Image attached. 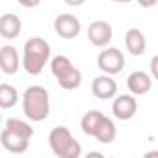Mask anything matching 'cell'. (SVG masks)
Here are the masks:
<instances>
[{"mask_svg":"<svg viewBox=\"0 0 158 158\" xmlns=\"http://www.w3.org/2000/svg\"><path fill=\"white\" fill-rule=\"evenodd\" d=\"M23 112L24 115L34 121L41 123L50 114V95L48 89L43 86H30L23 93Z\"/></svg>","mask_w":158,"mask_h":158,"instance_id":"6da1fadb","label":"cell"},{"mask_svg":"<svg viewBox=\"0 0 158 158\" xmlns=\"http://www.w3.org/2000/svg\"><path fill=\"white\" fill-rule=\"evenodd\" d=\"M48 61H50V45L43 37H30L23 48V69L28 74L37 76L41 74V71Z\"/></svg>","mask_w":158,"mask_h":158,"instance_id":"7a4b0ae2","label":"cell"},{"mask_svg":"<svg viewBox=\"0 0 158 158\" xmlns=\"http://www.w3.org/2000/svg\"><path fill=\"white\" fill-rule=\"evenodd\" d=\"M50 71L54 74V78L58 80L60 88L65 89V91H73V89H78L82 84V73L78 71L73 61L63 56V54H58L50 60Z\"/></svg>","mask_w":158,"mask_h":158,"instance_id":"3957f363","label":"cell"},{"mask_svg":"<svg viewBox=\"0 0 158 158\" xmlns=\"http://www.w3.org/2000/svg\"><path fill=\"white\" fill-rule=\"evenodd\" d=\"M48 145L58 158H78L82 154L80 143L67 127H54L48 134Z\"/></svg>","mask_w":158,"mask_h":158,"instance_id":"277c9868","label":"cell"},{"mask_svg":"<svg viewBox=\"0 0 158 158\" xmlns=\"http://www.w3.org/2000/svg\"><path fill=\"white\" fill-rule=\"evenodd\" d=\"M125 63H127L125 54L115 47H104L97 56V65L104 74H112V76L119 74L125 69Z\"/></svg>","mask_w":158,"mask_h":158,"instance_id":"5b68a950","label":"cell"},{"mask_svg":"<svg viewBox=\"0 0 158 158\" xmlns=\"http://www.w3.org/2000/svg\"><path fill=\"white\" fill-rule=\"evenodd\" d=\"M54 32L63 39H74L82 32L80 19L74 17L73 13H60L54 19Z\"/></svg>","mask_w":158,"mask_h":158,"instance_id":"8992f818","label":"cell"},{"mask_svg":"<svg viewBox=\"0 0 158 158\" xmlns=\"http://www.w3.org/2000/svg\"><path fill=\"white\" fill-rule=\"evenodd\" d=\"M136 95H115L114 102H112V114L115 119L119 121H128L136 115L138 112V99H134Z\"/></svg>","mask_w":158,"mask_h":158,"instance_id":"52a82bcc","label":"cell"},{"mask_svg":"<svg viewBox=\"0 0 158 158\" xmlns=\"http://www.w3.org/2000/svg\"><path fill=\"white\" fill-rule=\"evenodd\" d=\"M112 37H114V30L106 21H93L88 28V39L93 47L104 48L112 43Z\"/></svg>","mask_w":158,"mask_h":158,"instance_id":"ba28073f","label":"cell"},{"mask_svg":"<svg viewBox=\"0 0 158 158\" xmlns=\"http://www.w3.org/2000/svg\"><path fill=\"white\" fill-rule=\"evenodd\" d=\"M91 93L93 97L101 99V101H108V99H114L117 95V82L114 80L112 74H99L93 78L91 82Z\"/></svg>","mask_w":158,"mask_h":158,"instance_id":"9c48e42d","label":"cell"},{"mask_svg":"<svg viewBox=\"0 0 158 158\" xmlns=\"http://www.w3.org/2000/svg\"><path fill=\"white\" fill-rule=\"evenodd\" d=\"M23 65V56L17 52L15 47L4 45L0 47V67L4 74H17V71Z\"/></svg>","mask_w":158,"mask_h":158,"instance_id":"30bf717a","label":"cell"},{"mask_svg":"<svg viewBox=\"0 0 158 158\" xmlns=\"http://www.w3.org/2000/svg\"><path fill=\"white\" fill-rule=\"evenodd\" d=\"M0 143H2V147H4L6 151H10V152H13V154H23V152L28 151L30 139H28V138H23V136L15 134V132L8 130V128L4 127L2 134H0Z\"/></svg>","mask_w":158,"mask_h":158,"instance_id":"8fae6325","label":"cell"},{"mask_svg":"<svg viewBox=\"0 0 158 158\" xmlns=\"http://www.w3.org/2000/svg\"><path fill=\"white\" fill-rule=\"evenodd\" d=\"M127 88L132 95H145L152 89V76L143 71H134L127 78Z\"/></svg>","mask_w":158,"mask_h":158,"instance_id":"7c38bea8","label":"cell"},{"mask_svg":"<svg viewBox=\"0 0 158 158\" xmlns=\"http://www.w3.org/2000/svg\"><path fill=\"white\" fill-rule=\"evenodd\" d=\"M23 32V21L15 13H4L0 15V35L4 39H15Z\"/></svg>","mask_w":158,"mask_h":158,"instance_id":"4fadbf2b","label":"cell"},{"mask_svg":"<svg viewBox=\"0 0 158 158\" xmlns=\"http://www.w3.org/2000/svg\"><path fill=\"white\" fill-rule=\"evenodd\" d=\"M125 47L128 50V54L132 56H141L147 50V39L145 34L139 28H130L125 34Z\"/></svg>","mask_w":158,"mask_h":158,"instance_id":"5bb4252c","label":"cell"},{"mask_svg":"<svg viewBox=\"0 0 158 158\" xmlns=\"http://www.w3.org/2000/svg\"><path fill=\"white\" fill-rule=\"evenodd\" d=\"M104 117H106V115H104L101 110H89V112H86V114L82 115V119H80V128H82V132H84L86 136L95 138V134L99 132V128H101Z\"/></svg>","mask_w":158,"mask_h":158,"instance_id":"9a60e30c","label":"cell"},{"mask_svg":"<svg viewBox=\"0 0 158 158\" xmlns=\"http://www.w3.org/2000/svg\"><path fill=\"white\" fill-rule=\"evenodd\" d=\"M115 138H117V127H115L114 119L104 117V121H102L99 132L95 134V139H97L99 143H112Z\"/></svg>","mask_w":158,"mask_h":158,"instance_id":"2e32d148","label":"cell"},{"mask_svg":"<svg viewBox=\"0 0 158 158\" xmlns=\"http://www.w3.org/2000/svg\"><path fill=\"white\" fill-rule=\"evenodd\" d=\"M6 128L11 130V132H15V134H19V136H23V138H28V139L34 138V128H32V125L26 123V121H23V119L10 117V119L6 121Z\"/></svg>","mask_w":158,"mask_h":158,"instance_id":"e0dca14e","label":"cell"},{"mask_svg":"<svg viewBox=\"0 0 158 158\" xmlns=\"http://www.w3.org/2000/svg\"><path fill=\"white\" fill-rule=\"evenodd\" d=\"M17 101H19V93H17V89L13 86H10V84L0 86V108L8 110V108L15 106Z\"/></svg>","mask_w":158,"mask_h":158,"instance_id":"ac0fdd59","label":"cell"},{"mask_svg":"<svg viewBox=\"0 0 158 158\" xmlns=\"http://www.w3.org/2000/svg\"><path fill=\"white\" fill-rule=\"evenodd\" d=\"M149 71H151V76L154 78V80H158V54L151 58V67H149Z\"/></svg>","mask_w":158,"mask_h":158,"instance_id":"d6986e66","label":"cell"},{"mask_svg":"<svg viewBox=\"0 0 158 158\" xmlns=\"http://www.w3.org/2000/svg\"><path fill=\"white\" fill-rule=\"evenodd\" d=\"M17 2L23 6V8H35L41 4V0H17Z\"/></svg>","mask_w":158,"mask_h":158,"instance_id":"ffe728a7","label":"cell"},{"mask_svg":"<svg viewBox=\"0 0 158 158\" xmlns=\"http://www.w3.org/2000/svg\"><path fill=\"white\" fill-rule=\"evenodd\" d=\"M138 4H139L141 8H152V6L158 4V0H138Z\"/></svg>","mask_w":158,"mask_h":158,"instance_id":"44dd1931","label":"cell"},{"mask_svg":"<svg viewBox=\"0 0 158 158\" xmlns=\"http://www.w3.org/2000/svg\"><path fill=\"white\" fill-rule=\"evenodd\" d=\"M63 2L67 4V6H73V8H78V6H82L86 0H63Z\"/></svg>","mask_w":158,"mask_h":158,"instance_id":"7402d4cb","label":"cell"},{"mask_svg":"<svg viewBox=\"0 0 158 158\" xmlns=\"http://www.w3.org/2000/svg\"><path fill=\"white\" fill-rule=\"evenodd\" d=\"M110 2H117V4H128L132 0H110Z\"/></svg>","mask_w":158,"mask_h":158,"instance_id":"603a6c76","label":"cell"},{"mask_svg":"<svg viewBox=\"0 0 158 158\" xmlns=\"http://www.w3.org/2000/svg\"><path fill=\"white\" fill-rule=\"evenodd\" d=\"M145 156H158V151H149L145 152Z\"/></svg>","mask_w":158,"mask_h":158,"instance_id":"cb8c5ba5","label":"cell"}]
</instances>
